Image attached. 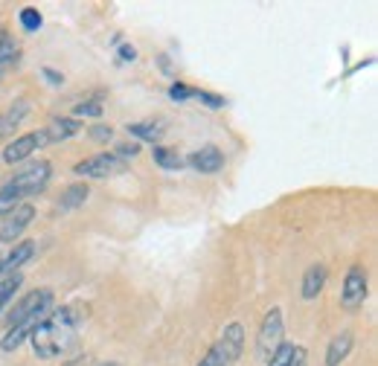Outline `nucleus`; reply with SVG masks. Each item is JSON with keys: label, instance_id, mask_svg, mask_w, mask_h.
Segmentation results:
<instances>
[{"label": "nucleus", "instance_id": "6ab92c4d", "mask_svg": "<svg viewBox=\"0 0 378 366\" xmlns=\"http://www.w3.org/2000/svg\"><path fill=\"white\" fill-rule=\"evenodd\" d=\"M20 204H27V201H23V195H20L12 183H4V186H0V221H4V218H6L12 209H18Z\"/></svg>", "mask_w": 378, "mask_h": 366}, {"label": "nucleus", "instance_id": "f03ea898", "mask_svg": "<svg viewBox=\"0 0 378 366\" xmlns=\"http://www.w3.org/2000/svg\"><path fill=\"white\" fill-rule=\"evenodd\" d=\"M245 352V326L242 323H227L219 340L207 349V355L195 366H233Z\"/></svg>", "mask_w": 378, "mask_h": 366}, {"label": "nucleus", "instance_id": "1a4fd4ad", "mask_svg": "<svg viewBox=\"0 0 378 366\" xmlns=\"http://www.w3.org/2000/svg\"><path fill=\"white\" fill-rule=\"evenodd\" d=\"M32 218H35V207L32 204H20L18 209H12L4 218V224H0V241H6V244L18 241L20 233L32 224Z\"/></svg>", "mask_w": 378, "mask_h": 366}, {"label": "nucleus", "instance_id": "473e14b6", "mask_svg": "<svg viewBox=\"0 0 378 366\" xmlns=\"http://www.w3.org/2000/svg\"><path fill=\"white\" fill-rule=\"evenodd\" d=\"M4 73H6V70H0V82H4Z\"/></svg>", "mask_w": 378, "mask_h": 366}, {"label": "nucleus", "instance_id": "c85d7f7f", "mask_svg": "<svg viewBox=\"0 0 378 366\" xmlns=\"http://www.w3.org/2000/svg\"><path fill=\"white\" fill-rule=\"evenodd\" d=\"M120 59H123V61H134V59H137V50H134L131 44H123V47H120Z\"/></svg>", "mask_w": 378, "mask_h": 366}, {"label": "nucleus", "instance_id": "423d86ee", "mask_svg": "<svg viewBox=\"0 0 378 366\" xmlns=\"http://www.w3.org/2000/svg\"><path fill=\"white\" fill-rule=\"evenodd\" d=\"M126 169H128V163L126 160H120L114 152H99V154H93V157H85V160H79L76 166H73V175H79V178H97V181H102V178H116V175H126Z\"/></svg>", "mask_w": 378, "mask_h": 366}, {"label": "nucleus", "instance_id": "f257e3e1", "mask_svg": "<svg viewBox=\"0 0 378 366\" xmlns=\"http://www.w3.org/2000/svg\"><path fill=\"white\" fill-rule=\"evenodd\" d=\"M85 317H87L85 305H79V303L53 308L27 337L32 355L38 360H56V358L67 355V349L76 343V334L85 323Z\"/></svg>", "mask_w": 378, "mask_h": 366}, {"label": "nucleus", "instance_id": "5701e85b", "mask_svg": "<svg viewBox=\"0 0 378 366\" xmlns=\"http://www.w3.org/2000/svg\"><path fill=\"white\" fill-rule=\"evenodd\" d=\"M193 99H198L201 105H207V108H212V111H219V108H224V105H227L224 96L209 93V90H198V87H195V93H193Z\"/></svg>", "mask_w": 378, "mask_h": 366}, {"label": "nucleus", "instance_id": "9b49d317", "mask_svg": "<svg viewBox=\"0 0 378 366\" xmlns=\"http://www.w3.org/2000/svg\"><path fill=\"white\" fill-rule=\"evenodd\" d=\"M82 128H85V126H82L79 119H73V116H56V119H50V122L44 126L47 145H56V142H64V140H70V137H76Z\"/></svg>", "mask_w": 378, "mask_h": 366}, {"label": "nucleus", "instance_id": "20e7f679", "mask_svg": "<svg viewBox=\"0 0 378 366\" xmlns=\"http://www.w3.org/2000/svg\"><path fill=\"white\" fill-rule=\"evenodd\" d=\"M50 178H53V163L44 160V157H35L30 163H23L6 183H12L23 195V201H27V198H35V195H41L47 189V183H50Z\"/></svg>", "mask_w": 378, "mask_h": 366}, {"label": "nucleus", "instance_id": "b1692460", "mask_svg": "<svg viewBox=\"0 0 378 366\" xmlns=\"http://www.w3.org/2000/svg\"><path fill=\"white\" fill-rule=\"evenodd\" d=\"M82 116H102V105H99V99H85V102H79V105L73 108V119L82 122Z\"/></svg>", "mask_w": 378, "mask_h": 366}, {"label": "nucleus", "instance_id": "4468645a", "mask_svg": "<svg viewBox=\"0 0 378 366\" xmlns=\"http://www.w3.org/2000/svg\"><path fill=\"white\" fill-rule=\"evenodd\" d=\"M326 264H309L305 267V274H303V285H300V297L303 300H317L320 297V291L326 288Z\"/></svg>", "mask_w": 378, "mask_h": 366}, {"label": "nucleus", "instance_id": "2eb2a0df", "mask_svg": "<svg viewBox=\"0 0 378 366\" xmlns=\"http://www.w3.org/2000/svg\"><path fill=\"white\" fill-rule=\"evenodd\" d=\"M352 346H355V334H352V331L335 334L332 340H329V349H326V366H341L349 358Z\"/></svg>", "mask_w": 378, "mask_h": 366}, {"label": "nucleus", "instance_id": "cd10ccee", "mask_svg": "<svg viewBox=\"0 0 378 366\" xmlns=\"http://www.w3.org/2000/svg\"><path fill=\"white\" fill-rule=\"evenodd\" d=\"M41 76L47 79V85H53V87L64 85V73H59V70H53V67H41Z\"/></svg>", "mask_w": 378, "mask_h": 366}, {"label": "nucleus", "instance_id": "0eeeda50", "mask_svg": "<svg viewBox=\"0 0 378 366\" xmlns=\"http://www.w3.org/2000/svg\"><path fill=\"white\" fill-rule=\"evenodd\" d=\"M367 303V271L361 264H352L346 271V279H343V291H341V305L355 314L361 305Z\"/></svg>", "mask_w": 378, "mask_h": 366}, {"label": "nucleus", "instance_id": "a878e982", "mask_svg": "<svg viewBox=\"0 0 378 366\" xmlns=\"http://www.w3.org/2000/svg\"><path fill=\"white\" fill-rule=\"evenodd\" d=\"M114 154L128 163V160H134L140 154V142H116L114 145Z\"/></svg>", "mask_w": 378, "mask_h": 366}, {"label": "nucleus", "instance_id": "bb28decb", "mask_svg": "<svg viewBox=\"0 0 378 366\" xmlns=\"http://www.w3.org/2000/svg\"><path fill=\"white\" fill-rule=\"evenodd\" d=\"M97 142H111L114 140V128L111 126H105V122H97V126H90V131H87Z\"/></svg>", "mask_w": 378, "mask_h": 366}, {"label": "nucleus", "instance_id": "aec40b11", "mask_svg": "<svg viewBox=\"0 0 378 366\" xmlns=\"http://www.w3.org/2000/svg\"><path fill=\"white\" fill-rule=\"evenodd\" d=\"M20 285H23V276H20V274L0 279V314H4V311H6V305L15 300V294L20 291Z\"/></svg>", "mask_w": 378, "mask_h": 366}, {"label": "nucleus", "instance_id": "39448f33", "mask_svg": "<svg viewBox=\"0 0 378 366\" xmlns=\"http://www.w3.org/2000/svg\"><path fill=\"white\" fill-rule=\"evenodd\" d=\"M282 334H286V317H282L279 305H274L262 317V326H259V334H256V358L262 363H268L271 355L282 346Z\"/></svg>", "mask_w": 378, "mask_h": 366}, {"label": "nucleus", "instance_id": "a211bd4d", "mask_svg": "<svg viewBox=\"0 0 378 366\" xmlns=\"http://www.w3.org/2000/svg\"><path fill=\"white\" fill-rule=\"evenodd\" d=\"M90 198V189H87V183H70L64 192H61V201H59V209L61 212H67V209H76V207H82L85 201Z\"/></svg>", "mask_w": 378, "mask_h": 366}, {"label": "nucleus", "instance_id": "6e6552de", "mask_svg": "<svg viewBox=\"0 0 378 366\" xmlns=\"http://www.w3.org/2000/svg\"><path fill=\"white\" fill-rule=\"evenodd\" d=\"M47 145V134H44V128H38V131H30V134H20V137H15L12 142H6V149H4V163H27L35 152H41Z\"/></svg>", "mask_w": 378, "mask_h": 366}, {"label": "nucleus", "instance_id": "c756f323", "mask_svg": "<svg viewBox=\"0 0 378 366\" xmlns=\"http://www.w3.org/2000/svg\"><path fill=\"white\" fill-rule=\"evenodd\" d=\"M305 358H309V355H305V349H303V346H294V358H291V366H305Z\"/></svg>", "mask_w": 378, "mask_h": 366}, {"label": "nucleus", "instance_id": "9d476101", "mask_svg": "<svg viewBox=\"0 0 378 366\" xmlns=\"http://www.w3.org/2000/svg\"><path fill=\"white\" fill-rule=\"evenodd\" d=\"M186 166L195 169L198 175H216L224 169V152L219 145H201V149H195L186 157Z\"/></svg>", "mask_w": 378, "mask_h": 366}, {"label": "nucleus", "instance_id": "412c9836", "mask_svg": "<svg viewBox=\"0 0 378 366\" xmlns=\"http://www.w3.org/2000/svg\"><path fill=\"white\" fill-rule=\"evenodd\" d=\"M18 20H20V30H23V32H38V30L44 27V18H41V12H38V9H32V6L20 9Z\"/></svg>", "mask_w": 378, "mask_h": 366}, {"label": "nucleus", "instance_id": "ddd939ff", "mask_svg": "<svg viewBox=\"0 0 378 366\" xmlns=\"http://www.w3.org/2000/svg\"><path fill=\"white\" fill-rule=\"evenodd\" d=\"M126 131H128V137H134V142H152V145H160V137L166 134V128H163V119L128 122Z\"/></svg>", "mask_w": 378, "mask_h": 366}, {"label": "nucleus", "instance_id": "f3484780", "mask_svg": "<svg viewBox=\"0 0 378 366\" xmlns=\"http://www.w3.org/2000/svg\"><path fill=\"white\" fill-rule=\"evenodd\" d=\"M18 61H20V44L15 41L12 32L0 30V70H9Z\"/></svg>", "mask_w": 378, "mask_h": 366}, {"label": "nucleus", "instance_id": "f8f14e48", "mask_svg": "<svg viewBox=\"0 0 378 366\" xmlns=\"http://www.w3.org/2000/svg\"><path fill=\"white\" fill-rule=\"evenodd\" d=\"M30 114H32V102H30V99H18V102H12L4 114H0V140L9 137V134H15V128H20V126H23V119H27Z\"/></svg>", "mask_w": 378, "mask_h": 366}, {"label": "nucleus", "instance_id": "4be33fe9", "mask_svg": "<svg viewBox=\"0 0 378 366\" xmlns=\"http://www.w3.org/2000/svg\"><path fill=\"white\" fill-rule=\"evenodd\" d=\"M294 346L297 343H288V340H282V346L271 355V360L265 366H291V358H294Z\"/></svg>", "mask_w": 378, "mask_h": 366}, {"label": "nucleus", "instance_id": "2f4dec72", "mask_svg": "<svg viewBox=\"0 0 378 366\" xmlns=\"http://www.w3.org/2000/svg\"><path fill=\"white\" fill-rule=\"evenodd\" d=\"M79 360H82V358H76V360H67L64 366H79Z\"/></svg>", "mask_w": 378, "mask_h": 366}, {"label": "nucleus", "instance_id": "7c9ffc66", "mask_svg": "<svg viewBox=\"0 0 378 366\" xmlns=\"http://www.w3.org/2000/svg\"><path fill=\"white\" fill-rule=\"evenodd\" d=\"M97 366H123L120 360H102V363H97Z\"/></svg>", "mask_w": 378, "mask_h": 366}, {"label": "nucleus", "instance_id": "dca6fc26", "mask_svg": "<svg viewBox=\"0 0 378 366\" xmlns=\"http://www.w3.org/2000/svg\"><path fill=\"white\" fill-rule=\"evenodd\" d=\"M152 160H154V166L166 169V172H181V169H186V157L178 154V149H169V145H154Z\"/></svg>", "mask_w": 378, "mask_h": 366}, {"label": "nucleus", "instance_id": "7ed1b4c3", "mask_svg": "<svg viewBox=\"0 0 378 366\" xmlns=\"http://www.w3.org/2000/svg\"><path fill=\"white\" fill-rule=\"evenodd\" d=\"M53 303H56V294L50 288H35V291H27L9 311L6 323L9 329L12 326H20V323H41L47 314L53 311Z\"/></svg>", "mask_w": 378, "mask_h": 366}, {"label": "nucleus", "instance_id": "393cba45", "mask_svg": "<svg viewBox=\"0 0 378 366\" xmlns=\"http://www.w3.org/2000/svg\"><path fill=\"white\" fill-rule=\"evenodd\" d=\"M193 93H195V87H189V85H183V82H172L169 99H172V102H186V99H193Z\"/></svg>", "mask_w": 378, "mask_h": 366}]
</instances>
